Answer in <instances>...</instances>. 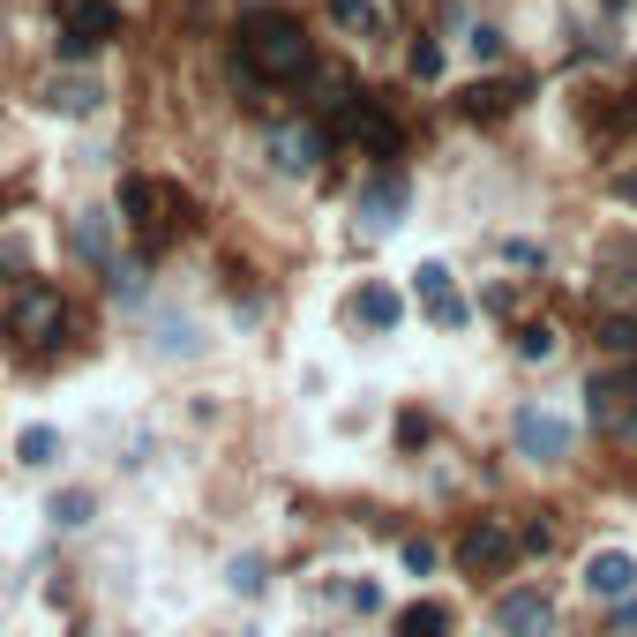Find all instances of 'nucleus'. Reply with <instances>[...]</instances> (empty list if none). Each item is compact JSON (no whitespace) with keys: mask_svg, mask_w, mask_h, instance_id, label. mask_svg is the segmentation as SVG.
<instances>
[{"mask_svg":"<svg viewBox=\"0 0 637 637\" xmlns=\"http://www.w3.org/2000/svg\"><path fill=\"white\" fill-rule=\"evenodd\" d=\"M345 135H353L368 158H382V166H397V150H405V127L390 121L382 98H345Z\"/></svg>","mask_w":637,"mask_h":637,"instance_id":"6","label":"nucleus"},{"mask_svg":"<svg viewBox=\"0 0 637 637\" xmlns=\"http://www.w3.org/2000/svg\"><path fill=\"white\" fill-rule=\"evenodd\" d=\"M53 53H61V61H90L98 46H90V38H75V30H61V38H53Z\"/></svg>","mask_w":637,"mask_h":637,"instance_id":"33","label":"nucleus"},{"mask_svg":"<svg viewBox=\"0 0 637 637\" xmlns=\"http://www.w3.org/2000/svg\"><path fill=\"white\" fill-rule=\"evenodd\" d=\"M571 443H577V428L563 413H548V405H517V413H510V450H517V457L555 465V457H571Z\"/></svg>","mask_w":637,"mask_h":637,"instance_id":"4","label":"nucleus"},{"mask_svg":"<svg viewBox=\"0 0 637 637\" xmlns=\"http://www.w3.org/2000/svg\"><path fill=\"white\" fill-rule=\"evenodd\" d=\"M413 285H420V301H436V293H450V270H443V262H420Z\"/></svg>","mask_w":637,"mask_h":637,"instance_id":"31","label":"nucleus"},{"mask_svg":"<svg viewBox=\"0 0 637 637\" xmlns=\"http://www.w3.org/2000/svg\"><path fill=\"white\" fill-rule=\"evenodd\" d=\"M615 630H637V592L630 600H615Z\"/></svg>","mask_w":637,"mask_h":637,"instance_id":"35","label":"nucleus"},{"mask_svg":"<svg viewBox=\"0 0 637 637\" xmlns=\"http://www.w3.org/2000/svg\"><path fill=\"white\" fill-rule=\"evenodd\" d=\"M585 592L608 600V608L630 600V592H637V555H630V548H592V555H585Z\"/></svg>","mask_w":637,"mask_h":637,"instance_id":"9","label":"nucleus"},{"mask_svg":"<svg viewBox=\"0 0 637 637\" xmlns=\"http://www.w3.org/2000/svg\"><path fill=\"white\" fill-rule=\"evenodd\" d=\"M225 585H233L241 600H255V592H262V555H233V563H225Z\"/></svg>","mask_w":637,"mask_h":637,"instance_id":"24","label":"nucleus"},{"mask_svg":"<svg viewBox=\"0 0 637 637\" xmlns=\"http://www.w3.org/2000/svg\"><path fill=\"white\" fill-rule=\"evenodd\" d=\"M465 53H473V61H503V30H495V23H473V30H465Z\"/></svg>","mask_w":637,"mask_h":637,"instance_id":"27","label":"nucleus"},{"mask_svg":"<svg viewBox=\"0 0 637 637\" xmlns=\"http://www.w3.org/2000/svg\"><path fill=\"white\" fill-rule=\"evenodd\" d=\"M457 563L473 577H503L517 563V532H510L503 517H480V525H465V540H457Z\"/></svg>","mask_w":637,"mask_h":637,"instance_id":"7","label":"nucleus"},{"mask_svg":"<svg viewBox=\"0 0 637 637\" xmlns=\"http://www.w3.org/2000/svg\"><path fill=\"white\" fill-rule=\"evenodd\" d=\"M600 345H608L615 360H637V322L630 316H608V322H600Z\"/></svg>","mask_w":637,"mask_h":637,"instance_id":"23","label":"nucleus"},{"mask_svg":"<svg viewBox=\"0 0 637 637\" xmlns=\"http://www.w3.org/2000/svg\"><path fill=\"white\" fill-rule=\"evenodd\" d=\"M322 143H330V135H322L316 121L270 127V166H278V173H316V166H322Z\"/></svg>","mask_w":637,"mask_h":637,"instance_id":"11","label":"nucleus"},{"mask_svg":"<svg viewBox=\"0 0 637 637\" xmlns=\"http://www.w3.org/2000/svg\"><path fill=\"white\" fill-rule=\"evenodd\" d=\"M525 106V75H503V83H473L465 90V121H503Z\"/></svg>","mask_w":637,"mask_h":637,"instance_id":"13","label":"nucleus"},{"mask_svg":"<svg viewBox=\"0 0 637 637\" xmlns=\"http://www.w3.org/2000/svg\"><path fill=\"white\" fill-rule=\"evenodd\" d=\"M405 203H413L405 173H397V166H382V173H368V181H360V195H353V225H360V233H390V225L405 218Z\"/></svg>","mask_w":637,"mask_h":637,"instance_id":"5","label":"nucleus"},{"mask_svg":"<svg viewBox=\"0 0 637 637\" xmlns=\"http://www.w3.org/2000/svg\"><path fill=\"white\" fill-rule=\"evenodd\" d=\"M405 68H413L420 83H436V75H443V46H436V38H413V53H405Z\"/></svg>","mask_w":637,"mask_h":637,"instance_id":"26","label":"nucleus"},{"mask_svg":"<svg viewBox=\"0 0 637 637\" xmlns=\"http://www.w3.org/2000/svg\"><path fill=\"white\" fill-rule=\"evenodd\" d=\"M203 338H195V322L181 316V322H158V353H195Z\"/></svg>","mask_w":637,"mask_h":637,"instance_id":"28","label":"nucleus"},{"mask_svg":"<svg viewBox=\"0 0 637 637\" xmlns=\"http://www.w3.org/2000/svg\"><path fill=\"white\" fill-rule=\"evenodd\" d=\"M397 443H405V450L428 443V420H420V413H405V420H397Z\"/></svg>","mask_w":637,"mask_h":637,"instance_id":"34","label":"nucleus"},{"mask_svg":"<svg viewBox=\"0 0 637 637\" xmlns=\"http://www.w3.org/2000/svg\"><path fill=\"white\" fill-rule=\"evenodd\" d=\"M353 316L368 322V330H397V316H405V301H397L390 285H360V301H353Z\"/></svg>","mask_w":637,"mask_h":637,"instance_id":"17","label":"nucleus"},{"mask_svg":"<svg viewBox=\"0 0 637 637\" xmlns=\"http://www.w3.org/2000/svg\"><path fill=\"white\" fill-rule=\"evenodd\" d=\"M322 8H330V23H338L345 38H376V30H382V8H376V0H322Z\"/></svg>","mask_w":637,"mask_h":637,"instance_id":"16","label":"nucleus"},{"mask_svg":"<svg viewBox=\"0 0 637 637\" xmlns=\"http://www.w3.org/2000/svg\"><path fill=\"white\" fill-rule=\"evenodd\" d=\"M113 225H121L113 210H83L75 218V255L83 262H113Z\"/></svg>","mask_w":637,"mask_h":637,"instance_id":"15","label":"nucleus"},{"mask_svg":"<svg viewBox=\"0 0 637 637\" xmlns=\"http://www.w3.org/2000/svg\"><path fill=\"white\" fill-rule=\"evenodd\" d=\"M90 517H98V495H90V488H61V495H53V525L75 532V525H90Z\"/></svg>","mask_w":637,"mask_h":637,"instance_id":"20","label":"nucleus"},{"mask_svg":"<svg viewBox=\"0 0 637 637\" xmlns=\"http://www.w3.org/2000/svg\"><path fill=\"white\" fill-rule=\"evenodd\" d=\"M113 0H61V30H75V38H90V46H106L113 38Z\"/></svg>","mask_w":637,"mask_h":637,"instance_id":"14","label":"nucleus"},{"mask_svg":"<svg viewBox=\"0 0 637 637\" xmlns=\"http://www.w3.org/2000/svg\"><path fill=\"white\" fill-rule=\"evenodd\" d=\"M68 322V301L53 293V285H30L23 278V293H15V338H30V345H53Z\"/></svg>","mask_w":637,"mask_h":637,"instance_id":"8","label":"nucleus"},{"mask_svg":"<svg viewBox=\"0 0 637 637\" xmlns=\"http://www.w3.org/2000/svg\"><path fill=\"white\" fill-rule=\"evenodd\" d=\"M121 218H127V233L143 241V255H158V248H173V233L188 225V195H173L166 181H150V173H127Z\"/></svg>","mask_w":637,"mask_h":637,"instance_id":"2","label":"nucleus"},{"mask_svg":"<svg viewBox=\"0 0 637 637\" xmlns=\"http://www.w3.org/2000/svg\"><path fill=\"white\" fill-rule=\"evenodd\" d=\"M495 630H503V637H548V630H555V600L532 592V585H517V592L495 600Z\"/></svg>","mask_w":637,"mask_h":637,"instance_id":"10","label":"nucleus"},{"mask_svg":"<svg viewBox=\"0 0 637 637\" xmlns=\"http://www.w3.org/2000/svg\"><path fill=\"white\" fill-rule=\"evenodd\" d=\"M397 637H450V608L443 600H413V608H397Z\"/></svg>","mask_w":637,"mask_h":637,"instance_id":"18","label":"nucleus"},{"mask_svg":"<svg viewBox=\"0 0 637 637\" xmlns=\"http://www.w3.org/2000/svg\"><path fill=\"white\" fill-rule=\"evenodd\" d=\"M608 188L623 195V203H637V173H615V181H608Z\"/></svg>","mask_w":637,"mask_h":637,"instance_id":"36","label":"nucleus"},{"mask_svg":"<svg viewBox=\"0 0 637 637\" xmlns=\"http://www.w3.org/2000/svg\"><path fill=\"white\" fill-rule=\"evenodd\" d=\"M397 563H405L413 577H428V571H436V540H405V548H397Z\"/></svg>","mask_w":637,"mask_h":637,"instance_id":"30","label":"nucleus"},{"mask_svg":"<svg viewBox=\"0 0 637 637\" xmlns=\"http://www.w3.org/2000/svg\"><path fill=\"white\" fill-rule=\"evenodd\" d=\"M233 68H241L248 83H301V75L316 68V46H308V30H301V15L255 8V15H241V30H233Z\"/></svg>","mask_w":637,"mask_h":637,"instance_id":"1","label":"nucleus"},{"mask_svg":"<svg viewBox=\"0 0 637 637\" xmlns=\"http://www.w3.org/2000/svg\"><path fill=\"white\" fill-rule=\"evenodd\" d=\"M106 293H113V301H143V293H150V270L113 255V262H106Z\"/></svg>","mask_w":637,"mask_h":637,"instance_id":"19","label":"nucleus"},{"mask_svg":"<svg viewBox=\"0 0 637 637\" xmlns=\"http://www.w3.org/2000/svg\"><path fill=\"white\" fill-rule=\"evenodd\" d=\"M555 345H563V338H555L548 322H525V330H517V360H555Z\"/></svg>","mask_w":637,"mask_h":637,"instance_id":"22","label":"nucleus"},{"mask_svg":"<svg viewBox=\"0 0 637 637\" xmlns=\"http://www.w3.org/2000/svg\"><path fill=\"white\" fill-rule=\"evenodd\" d=\"M345 600H353L360 615H376V608H382V585H368V577H353V585H345Z\"/></svg>","mask_w":637,"mask_h":637,"instance_id":"32","label":"nucleus"},{"mask_svg":"<svg viewBox=\"0 0 637 637\" xmlns=\"http://www.w3.org/2000/svg\"><path fill=\"white\" fill-rule=\"evenodd\" d=\"M585 413H592V428H600V436H623V428H637V360H623V368H600V376L585 382Z\"/></svg>","mask_w":637,"mask_h":637,"instance_id":"3","label":"nucleus"},{"mask_svg":"<svg viewBox=\"0 0 637 637\" xmlns=\"http://www.w3.org/2000/svg\"><path fill=\"white\" fill-rule=\"evenodd\" d=\"M428 322H436V330H465V322H473V308H465L457 293H436V301H428Z\"/></svg>","mask_w":637,"mask_h":637,"instance_id":"25","label":"nucleus"},{"mask_svg":"<svg viewBox=\"0 0 637 637\" xmlns=\"http://www.w3.org/2000/svg\"><path fill=\"white\" fill-rule=\"evenodd\" d=\"M548 548H555V525H548V517H532V525L517 532V555H548Z\"/></svg>","mask_w":637,"mask_h":637,"instance_id":"29","label":"nucleus"},{"mask_svg":"<svg viewBox=\"0 0 637 637\" xmlns=\"http://www.w3.org/2000/svg\"><path fill=\"white\" fill-rule=\"evenodd\" d=\"M53 450H61L53 428H23V436H15V465H53Z\"/></svg>","mask_w":637,"mask_h":637,"instance_id":"21","label":"nucleus"},{"mask_svg":"<svg viewBox=\"0 0 637 637\" xmlns=\"http://www.w3.org/2000/svg\"><path fill=\"white\" fill-rule=\"evenodd\" d=\"M38 98H46V113H68V121H83V113H98V106H106V90H98L90 75H53Z\"/></svg>","mask_w":637,"mask_h":637,"instance_id":"12","label":"nucleus"}]
</instances>
